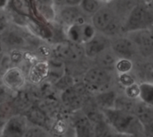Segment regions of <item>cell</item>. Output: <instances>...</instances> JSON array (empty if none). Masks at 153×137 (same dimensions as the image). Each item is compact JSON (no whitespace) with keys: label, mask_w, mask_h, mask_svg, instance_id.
I'll use <instances>...</instances> for the list:
<instances>
[{"label":"cell","mask_w":153,"mask_h":137,"mask_svg":"<svg viewBox=\"0 0 153 137\" xmlns=\"http://www.w3.org/2000/svg\"><path fill=\"white\" fill-rule=\"evenodd\" d=\"M107 122L115 131L116 135L144 136L143 126L137 118L131 113H126L116 109H101Z\"/></svg>","instance_id":"cell-1"},{"label":"cell","mask_w":153,"mask_h":137,"mask_svg":"<svg viewBox=\"0 0 153 137\" xmlns=\"http://www.w3.org/2000/svg\"><path fill=\"white\" fill-rule=\"evenodd\" d=\"M124 20L116 13L109 3L103 4L100 8L90 17V22L96 31L110 39L122 35Z\"/></svg>","instance_id":"cell-2"},{"label":"cell","mask_w":153,"mask_h":137,"mask_svg":"<svg viewBox=\"0 0 153 137\" xmlns=\"http://www.w3.org/2000/svg\"><path fill=\"white\" fill-rule=\"evenodd\" d=\"M152 4L137 3L128 13L123 22L122 32L126 33L141 29H152Z\"/></svg>","instance_id":"cell-3"},{"label":"cell","mask_w":153,"mask_h":137,"mask_svg":"<svg viewBox=\"0 0 153 137\" xmlns=\"http://www.w3.org/2000/svg\"><path fill=\"white\" fill-rule=\"evenodd\" d=\"M82 81L90 93H96L113 87L115 74L93 65L83 72Z\"/></svg>","instance_id":"cell-4"},{"label":"cell","mask_w":153,"mask_h":137,"mask_svg":"<svg viewBox=\"0 0 153 137\" xmlns=\"http://www.w3.org/2000/svg\"><path fill=\"white\" fill-rule=\"evenodd\" d=\"M88 93L90 92L82 81L75 82L72 86L61 92L60 101L66 109L78 111L82 109L83 103L88 97Z\"/></svg>","instance_id":"cell-5"},{"label":"cell","mask_w":153,"mask_h":137,"mask_svg":"<svg viewBox=\"0 0 153 137\" xmlns=\"http://www.w3.org/2000/svg\"><path fill=\"white\" fill-rule=\"evenodd\" d=\"M126 35L135 45L139 57L143 60H152L153 55L152 29H141L132 31Z\"/></svg>","instance_id":"cell-6"},{"label":"cell","mask_w":153,"mask_h":137,"mask_svg":"<svg viewBox=\"0 0 153 137\" xmlns=\"http://www.w3.org/2000/svg\"><path fill=\"white\" fill-rule=\"evenodd\" d=\"M52 54L55 55V57L68 64L81 62L85 57L83 46L68 39L56 45L52 49Z\"/></svg>","instance_id":"cell-7"},{"label":"cell","mask_w":153,"mask_h":137,"mask_svg":"<svg viewBox=\"0 0 153 137\" xmlns=\"http://www.w3.org/2000/svg\"><path fill=\"white\" fill-rule=\"evenodd\" d=\"M0 45L4 52L13 48H24L28 46V39L24 33L18 27L12 26L10 23L0 32Z\"/></svg>","instance_id":"cell-8"},{"label":"cell","mask_w":153,"mask_h":137,"mask_svg":"<svg viewBox=\"0 0 153 137\" xmlns=\"http://www.w3.org/2000/svg\"><path fill=\"white\" fill-rule=\"evenodd\" d=\"M56 20L65 27L90 22V17L81 10L79 5H62L56 7Z\"/></svg>","instance_id":"cell-9"},{"label":"cell","mask_w":153,"mask_h":137,"mask_svg":"<svg viewBox=\"0 0 153 137\" xmlns=\"http://www.w3.org/2000/svg\"><path fill=\"white\" fill-rule=\"evenodd\" d=\"M110 48L117 58H127L133 61L141 59L135 45L125 34L112 38L110 40Z\"/></svg>","instance_id":"cell-10"},{"label":"cell","mask_w":153,"mask_h":137,"mask_svg":"<svg viewBox=\"0 0 153 137\" xmlns=\"http://www.w3.org/2000/svg\"><path fill=\"white\" fill-rule=\"evenodd\" d=\"M2 84L10 92H18L26 85V74L18 66L6 68L1 75Z\"/></svg>","instance_id":"cell-11"},{"label":"cell","mask_w":153,"mask_h":137,"mask_svg":"<svg viewBox=\"0 0 153 137\" xmlns=\"http://www.w3.org/2000/svg\"><path fill=\"white\" fill-rule=\"evenodd\" d=\"M29 123L23 114H15L9 117L0 127V136H24Z\"/></svg>","instance_id":"cell-12"},{"label":"cell","mask_w":153,"mask_h":137,"mask_svg":"<svg viewBox=\"0 0 153 137\" xmlns=\"http://www.w3.org/2000/svg\"><path fill=\"white\" fill-rule=\"evenodd\" d=\"M111 39L100 32L96 31V33L85 43L82 44L84 56L89 60H92L99 54L110 48Z\"/></svg>","instance_id":"cell-13"},{"label":"cell","mask_w":153,"mask_h":137,"mask_svg":"<svg viewBox=\"0 0 153 137\" xmlns=\"http://www.w3.org/2000/svg\"><path fill=\"white\" fill-rule=\"evenodd\" d=\"M50 66L48 59H39L31 63L26 74V80L30 84L39 85L49 76Z\"/></svg>","instance_id":"cell-14"},{"label":"cell","mask_w":153,"mask_h":137,"mask_svg":"<svg viewBox=\"0 0 153 137\" xmlns=\"http://www.w3.org/2000/svg\"><path fill=\"white\" fill-rule=\"evenodd\" d=\"M95 33L96 30L90 22L65 27V34L67 39L82 45L89 40Z\"/></svg>","instance_id":"cell-15"},{"label":"cell","mask_w":153,"mask_h":137,"mask_svg":"<svg viewBox=\"0 0 153 137\" xmlns=\"http://www.w3.org/2000/svg\"><path fill=\"white\" fill-rule=\"evenodd\" d=\"M133 114L137 118L144 127L145 136H152L153 108L152 104L145 103L140 100L137 101Z\"/></svg>","instance_id":"cell-16"},{"label":"cell","mask_w":153,"mask_h":137,"mask_svg":"<svg viewBox=\"0 0 153 137\" xmlns=\"http://www.w3.org/2000/svg\"><path fill=\"white\" fill-rule=\"evenodd\" d=\"M118 90L111 87L102 92L93 93V101L100 109H114L115 101L118 94Z\"/></svg>","instance_id":"cell-17"},{"label":"cell","mask_w":153,"mask_h":137,"mask_svg":"<svg viewBox=\"0 0 153 137\" xmlns=\"http://www.w3.org/2000/svg\"><path fill=\"white\" fill-rule=\"evenodd\" d=\"M74 132L75 136L78 137L94 136L93 124L82 112L74 119Z\"/></svg>","instance_id":"cell-18"},{"label":"cell","mask_w":153,"mask_h":137,"mask_svg":"<svg viewBox=\"0 0 153 137\" xmlns=\"http://www.w3.org/2000/svg\"><path fill=\"white\" fill-rule=\"evenodd\" d=\"M27 121L30 125H36L45 127L48 130L49 118L45 110L41 109L38 106H32L23 113Z\"/></svg>","instance_id":"cell-19"},{"label":"cell","mask_w":153,"mask_h":137,"mask_svg":"<svg viewBox=\"0 0 153 137\" xmlns=\"http://www.w3.org/2000/svg\"><path fill=\"white\" fill-rule=\"evenodd\" d=\"M117 60V57L114 54L110 48H107L100 54H99L96 57L92 59L95 66H100L107 71L115 74V65Z\"/></svg>","instance_id":"cell-20"},{"label":"cell","mask_w":153,"mask_h":137,"mask_svg":"<svg viewBox=\"0 0 153 137\" xmlns=\"http://www.w3.org/2000/svg\"><path fill=\"white\" fill-rule=\"evenodd\" d=\"M36 8L41 17L48 22H55L56 8L52 0H34Z\"/></svg>","instance_id":"cell-21"},{"label":"cell","mask_w":153,"mask_h":137,"mask_svg":"<svg viewBox=\"0 0 153 137\" xmlns=\"http://www.w3.org/2000/svg\"><path fill=\"white\" fill-rule=\"evenodd\" d=\"M137 101L138 100H134V99L128 98L123 92L122 93L118 92L117 97L116 101H115V107H114V109H116L117 110H121V111L126 112V113L133 114Z\"/></svg>","instance_id":"cell-22"},{"label":"cell","mask_w":153,"mask_h":137,"mask_svg":"<svg viewBox=\"0 0 153 137\" xmlns=\"http://www.w3.org/2000/svg\"><path fill=\"white\" fill-rule=\"evenodd\" d=\"M12 10L15 14L31 18V1L30 0H11L9 2Z\"/></svg>","instance_id":"cell-23"},{"label":"cell","mask_w":153,"mask_h":137,"mask_svg":"<svg viewBox=\"0 0 153 137\" xmlns=\"http://www.w3.org/2000/svg\"><path fill=\"white\" fill-rule=\"evenodd\" d=\"M139 100L148 103L153 104V84L151 82H140L139 83Z\"/></svg>","instance_id":"cell-24"},{"label":"cell","mask_w":153,"mask_h":137,"mask_svg":"<svg viewBox=\"0 0 153 137\" xmlns=\"http://www.w3.org/2000/svg\"><path fill=\"white\" fill-rule=\"evenodd\" d=\"M102 4L103 3L100 0H82L79 6L83 13L91 17L100 8Z\"/></svg>","instance_id":"cell-25"},{"label":"cell","mask_w":153,"mask_h":137,"mask_svg":"<svg viewBox=\"0 0 153 137\" xmlns=\"http://www.w3.org/2000/svg\"><path fill=\"white\" fill-rule=\"evenodd\" d=\"M93 127H94V136L107 137L117 136L113 128L107 122V120H103L101 122L94 124Z\"/></svg>","instance_id":"cell-26"},{"label":"cell","mask_w":153,"mask_h":137,"mask_svg":"<svg viewBox=\"0 0 153 137\" xmlns=\"http://www.w3.org/2000/svg\"><path fill=\"white\" fill-rule=\"evenodd\" d=\"M75 83V78L74 75H72L71 74H66L64 73L54 83H53V87L59 92H62L65 89H67L68 87L72 86L74 83Z\"/></svg>","instance_id":"cell-27"},{"label":"cell","mask_w":153,"mask_h":137,"mask_svg":"<svg viewBox=\"0 0 153 137\" xmlns=\"http://www.w3.org/2000/svg\"><path fill=\"white\" fill-rule=\"evenodd\" d=\"M25 137H46L50 136L49 130L45 127L36 126V125H28L25 134Z\"/></svg>","instance_id":"cell-28"},{"label":"cell","mask_w":153,"mask_h":137,"mask_svg":"<svg viewBox=\"0 0 153 137\" xmlns=\"http://www.w3.org/2000/svg\"><path fill=\"white\" fill-rule=\"evenodd\" d=\"M134 69V61L127 58H117L115 65V74L131 73Z\"/></svg>","instance_id":"cell-29"},{"label":"cell","mask_w":153,"mask_h":137,"mask_svg":"<svg viewBox=\"0 0 153 137\" xmlns=\"http://www.w3.org/2000/svg\"><path fill=\"white\" fill-rule=\"evenodd\" d=\"M115 82H117L119 86L124 89L125 87H127L138 81L136 80L133 72H131L124 74H115Z\"/></svg>","instance_id":"cell-30"},{"label":"cell","mask_w":153,"mask_h":137,"mask_svg":"<svg viewBox=\"0 0 153 137\" xmlns=\"http://www.w3.org/2000/svg\"><path fill=\"white\" fill-rule=\"evenodd\" d=\"M5 53H7L10 63L13 64V66H20V65L22 64L26 59L25 58V52L22 51V49H21V48H13V49H11Z\"/></svg>","instance_id":"cell-31"},{"label":"cell","mask_w":153,"mask_h":137,"mask_svg":"<svg viewBox=\"0 0 153 137\" xmlns=\"http://www.w3.org/2000/svg\"><path fill=\"white\" fill-rule=\"evenodd\" d=\"M139 92H140L139 82H136L123 89V93L126 96L131 99H134V100H139Z\"/></svg>","instance_id":"cell-32"},{"label":"cell","mask_w":153,"mask_h":137,"mask_svg":"<svg viewBox=\"0 0 153 137\" xmlns=\"http://www.w3.org/2000/svg\"><path fill=\"white\" fill-rule=\"evenodd\" d=\"M10 23L7 13L5 12L4 8L0 7V32H2L6 26Z\"/></svg>","instance_id":"cell-33"},{"label":"cell","mask_w":153,"mask_h":137,"mask_svg":"<svg viewBox=\"0 0 153 137\" xmlns=\"http://www.w3.org/2000/svg\"><path fill=\"white\" fill-rule=\"evenodd\" d=\"M82 0H65V4L66 5H79Z\"/></svg>","instance_id":"cell-34"},{"label":"cell","mask_w":153,"mask_h":137,"mask_svg":"<svg viewBox=\"0 0 153 137\" xmlns=\"http://www.w3.org/2000/svg\"><path fill=\"white\" fill-rule=\"evenodd\" d=\"M56 8V7H59V6H62V5H65V0H52Z\"/></svg>","instance_id":"cell-35"},{"label":"cell","mask_w":153,"mask_h":137,"mask_svg":"<svg viewBox=\"0 0 153 137\" xmlns=\"http://www.w3.org/2000/svg\"><path fill=\"white\" fill-rule=\"evenodd\" d=\"M7 3H8V0H0V7L4 8Z\"/></svg>","instance_id":"cell-36"},{"label":"cell","mask_w":153,"mask_h":137,"mask_svg":"<svg viewBox=\"0 0 153 137\" xmlns=\"http://www.w3.org/2000/svg\"><path fill=\"white\" fill-rule=\"evenodd\" d=\"M143 3L148 4H152V0H142Z\"/></svg>","instance_id":"cell-37"},{"label":"cell","mask_w":153,"mask_h":137,"mask_svg":"<svg viewBox=\"0 0 153 137\" xmlns=\"http://www.w3.org/2000/svg\"><path fill=\"white\" fill-rule=\"evenodd\" d=\"M103 4H107V3H109V2H111L112 0H100Z\"/></svg>","instance_id":"cell-38"},{"label":"cell","mask_w":153,"mask_h":137,"mask_svg":"<svg viewBox=\"0 0 153 137\" xmlns=\"http://www.w3.org/2000/svg\"><path fill=\"white\" fill-rule=\"evenodd\" d=\"M1 75H2V73H0V84H2V81H1Z\"/></svg>","instance_id":"cell-39"},{"label":"cell","mask_w":153,"mask_h":137,"mask_svg":"<svg viewBox=\"0 0 153 137\" xmlns=\"http://www.w3.org/2000/svg\"><path fill=\"white\" fill-rule=\"evenodd\" d=\"M3 55H4V54H3ZM3 55H0V62H1V58H2V56H3Z\"/></svg>","instance_id":"cell-40"},{"label":"cell","mask_w":153,"mask_h":137,"mask_svg":"<svg viewBox=\"0 0 153 137\" xmlns=\"http://www.w3.org/2000/svg\"><path fill=\"white\" fill-rule=\"evenodd\" d=\"M137 1H140V2H143V1H142V0H137Z\"/></svg>","instance_id":"cell-41"}]
</instances>
